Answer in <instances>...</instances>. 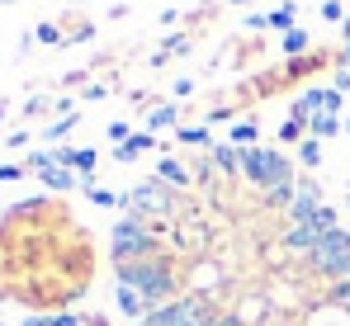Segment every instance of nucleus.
Returning a JSON list of instances; mask_svg holds the SVG:
<instances>
[{
    "label": "nucleus",
    "mask_w": 350,
    "mask_h": 326,
    "mask_svg": "<svg viewBox=\"0 0 350 326\" xmlns=\"http://www.w3.org/2000/svg\"><path fill=\"white\" fill-rule=\"evenodd\" d=\"M157 180H166V185H175V189H185V185L194 180V170H185L175 157H161V161H157Z\"/></svg>",
    "instance_id": "1"
},
{
    "label": "nucleus",
    "mask_w": 350,
    "mask_h": 326,
    "mask_svg": "<svg viewBox=\"0 0 350 326\" xmlns=\"http://www.w3.org/2000/svg\"><path fill=\"white\" fill-rule=\"evenodd\" d=\"M298 161L317 165V161H322V142H317V137H303V147H298Z\"/></svg>",
    "instance_id": "2"
},
{
    "label": "nucleus",
    "mask_w": 350,
    "mask_h": 326,
    "mask_svg": "<svg viewBox=\"0 0 350 326\" xmlns=\"http://www.w3.org/2000/svg\"><path fill=\"white\" fill-rule=\"evenodd\" d=\"M175 137H180L185 147H208V133H204V128H180Z\"/></svg>",
    "instance_id": "3"
},
{
    "label": "nucleus",
    "mask_w": 350,
    "mask_h": 326,
    "mask_svg": "<svg viewBox=\"0 0 350 326\" xmlns=\"http://www.w3.org/2000/svg\"><path fill=\"white\" fill-rule=\"evenodd\" d=\"M166 123H175V109L171 105H161L157 113H152V128H166Z\"/></svg>",
    "instance_id": "4"
}]
</instances>
